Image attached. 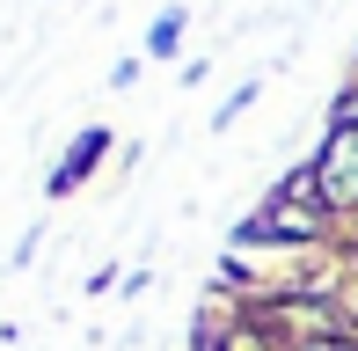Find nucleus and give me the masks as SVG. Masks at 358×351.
Wrapping results in <instances>:
<instances>
[{"mask_svg":"<svg viewBox=\"0 0 358 351\" xmlns=\"http://www.w3.org/2000/svg\"><path fill=\"white\" fill-rule=\"evenodd\" d=\"M103 147H110V139H103V132H80V147H73V162H66V169H59V190H73V176H80V169H88V162H95V154H103Z\"/></svg>","mask_w":358,"mask_h":351,"instance_id":"nucleus-1","label":"nucleus"}]
</instances>
